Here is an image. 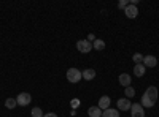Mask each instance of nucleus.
Here are the masks:
<instances>
[{"label":"nucleus","mask_w":159,"mask_h":117,"mask_svg":"<svg viewBox=\"0 0 159 117\" xmlns=\"http://www.w3.org/2000/svg\"><path fill=\"white\" fill-rule=\"evenodd\" d=\"M16 101H18V105H19V106H27L29 103L32 101V97H30V94H27V92H22V94L18 95Z\"/></svg>","instance_id":"5"},{"label":"nucleus","mask_w":159,"mask_h":117,"mask_svg":"<svg viewBox=\"0 0 159 117\" xmlns=\"http://www.w3.org/2000/svg\"><path fill=\"white\" fill-rule=\"evenodd\" d=\"M142 63L145 65V68H154L156 65H157V59L154 56H145Z\"/></svg>","instance_id":"7"},{"label":"nucleus","mask_w":159,"mask_h":117,"mask_svg":"<svg viewBox=\"0 0 159 117\" xmlns=\"http://www.w3.org/2000/svg\"><path fill=\"white\" fill-rule=\"evenodd\" d=\"M88 115L89 117H102V109L99 106H91L88 109Z\"/></svg>","instance_id":"11"},{"label":"nucleus","mask_w":159,"mask_h":117,"mask_svg":"<svg viewBox=\"0 0 159 117\" xmlns=\"http://www.w3.org/2000/svg\"><path fill=\"white\" fill-rule=\"evenodd\" d=\"M132 59H134L135 65H137V63H142V62H143V56H142V54H134V57H132Z\"/></svg>","instance_id":"19"},{"label":"nucleus","mask_w":159,"mask_h":117,"mask_svg":"<svg viewBox=\"0 0 159 117\" xmlns=\"http://www.w3.org/2000/svg\"><path fill=\"white\" fill-rule=\"evenodd\" d=\"M124 92H126V98H132L135 95V89H132V86H129V87H126Z\"/></svg>","instance_id":"17"},{"label":"nucleus","mask_w":159,"mask_h":117,"mask_svg":"<svg viewBox=\"0 0 159 117\" xmlns=\"http://www.w3.org/2000/svg\"><path fill=\"white\" fill-rule=\"evenodd\" d=\"M110 103H111L110 97L103 95V97H100V98H99V105H97V106H99L102 111H105V109H108V108H110Z\"/></svg>","instance_id":"8"},{"label":"nucleus","mask_w":159,"mask_h":117,"mask_svg":"<svg viewBox=\"0 0 159 117\" xmlns=\"http://www.w3.org/2000/svg\"><path fill=\"white\" fill-rule=\"evenodd\" d=\"M129 3H130L129 0H121V2L118 3V8H119V10H124V8H126V6H127Z\"/></svg>","instance_id":"20"},{"label":"nucleus","mask_w":159,"mask_h":117,"mask_svg":"<svg viewBox=\"0 0 159 117\" xmlns=\"http://www.w3.org/2000/svg\"><path fill=\"white\" fill-rule=\"evenodd\" d=\"M43 117H57V114H54V112H48V114H45Z\"/></svg>","instance_id":"22"},{"label":"nucleus","mask_w":159,"mask_h":117,"mask_svg":"<svg viewBox=\"0 0 159 117\" xmlns=\"http://www.w3.org/2000/svg\"><path fill=\"white\" fill-rule=\"evenodd\" d=\"M132 82V76L127 74V73H123V74H119V84L124 86V87H129Z\"/></svg>","instance_id":"10"},{"label":"nucleus","mask_w":159,"mask_h":117,"mask_svg":"<svg viewBox=\"0 0 159 117\" xmlns=\"http://www.w3.org/2000/svg\"><path fill=\"white\" fill-rule=\"evenodd\" d=\"M88 41H89V43H94V41H96L94 33H89V35H88Z\"/></svg>","instance_id":"21"},{"label":"nucleus","mask_w":159,"mask_h":117,"mask_svg":"<svg viewBox=\"0 0 159 117\" xmlns=\"http://www.w3.org/2000/svg\"><path fill=\"white\" fill-rule=\"evenodd\" d=\"M81 76L84 77L86 81H92L96 77V71L92 70V68H88V70H84V71H81Z\"/></svg>","instance_id":"13"},{"label":"nucleus","mask_w":159,"mask_h":117,"mask_svg":"<svg viewBox=\"0 0 159 117\" xmlns=\"http://www.w3.org/2000/svg\"><path fill=\"white\" fill-rule=\"evenodd\" d=\"M81 71H80L78 68H69L67 70V81L72 82V84H76L80 82V79H81Z\"/></svg>","instance_id":"2"},{"label":"nucleus","mask_w":159,"mask_h":117,"mask_svg":"<svg viewBox=\"0 0 159 117\" xmlns=\"http://www.w3.org/2000/svg\"><path fill=\"white\" fill-rule=\"evenodd\" d=\"M30 114H32V117H43V115H45V114L42 112V109H40V108H34Z\"/></svg>","instance_id":"18"},{"label":"nucleus","mask_w":159,"mask_h":117,"mask_svg":"<svg viewBox=\"0 0 159 117\" xmlns=\"http://www.w3.org/2000/svg\"><path fill=\"white\" fill-rule=\"evenodd\" d=\"M76 49L80 51V52H83V54H88L92 51V43H89L88 40H80L76 43Z\"/></svg>","instance_id":"3"},{"label":"nucleus","mask_w":159,"mask_h":117,"mask_svg":"<svg viewBox=\"0 0 159 117\" xmlns=\"http://www.w3.org/2000/svg\"><path fill=\"white\" fill-rule=\"evenodd\" d=\"M102 117H119V114H118V109L108 108V109L102 111Z\"/></svg>","instance_id":"14"},{"label":"nucleus","mask_w":159,"mask_h":117,"mask_svg":"<svg viewBox=\"0 0 159 117\" xmlns=\"http://www.w3.org/2000/svg\"><path fill=\"white\" fill-rule=\"evenodd\" d=\"M156 100H157V89H156L154 86H150L147 90H145L140 105H142L143 108H153L154 103H156Z\"/></svg>","instance_id":"1"},{"label":"nucleus","mask_w":159,"mask_h":117,"mask_svg":"<svg viewBox=\"0 0 159 117\" xmlns=\"http://www.w3.org/2000/svg\"><path fill=\"white\" fill-rule=\"evenodd\" d=\"M92 48H94L96 51H102V49L105 48V41H102V40H97V38H96V41L92 43Z\"/></svg>","instance_id":"16"},{"label":"nucleus","mask_w":159,"mask_h":117,"mask_svg":"<svg viewBox=\"0 0 159 117\" xmlns=\"http://www.w3.org/2000/svg\"><path fill=\"white\" fill-rule=\"evenodd\" d=\"M130 106H132V103H130L129 98H119L118 100V109L127 111V109H130Z\"/></svg>","instance_id":"9"},{"label":"nucleus","mask_w":159,"mask_h":117,"mask_svg":"<svg viewBox=\"0 0 159 117\" xmlns=\"http://www.w3.org/2000/svg\"><path fill=\"white\" fill-rule=\"evenodd\" d=\"M16 105H18L16 98H7V100H5V106H7L8 109H13V108H15Z\"/></svg>","instance_id":"15"},{"label":"nucleus","mask_w":159,"mask_h":117,"mask_svg":"<svg viewBox=\"0 0 159 117\" xmlns=\"http://www.w3.org/2000/svg\"><path fill=\"white\" fill-rule=\"evenodd\" d=\"M124 13H126V16L129 18V19H135L137 18V15H139V8L135 6V5H127L126 8H124Z\"/></svg>","instance_id":"6"},{"label":"nucleus","mask_w":159,"mask_h":117,"mask_svg":"<svg viewBox=\"0 0 159 117\" xmlns=\"http://www.w3.org/2000/svg\"><path fill=\"white\" fill-rule=\"evenodd\" d=\"M130 114H132V117H145L143 106L140 105V103H132V106H130Z\"/></svg>","instance_id":"4"},{"label":"nucleus","mask_w":159,"mask_h":117,"mask_svg":"<svg viewBox=\"0 0 159 117\" xmlns=\"http://www.w3.org/2000/svg\"><path fill=\"white\" fill-rule=\"evenodd\" d=\"M145 71H147V68H145V65H143V63H137L135 67H134V74L139 76V77L145 76Z\"/></svg>","instance_id":"12"}]
</instances>
